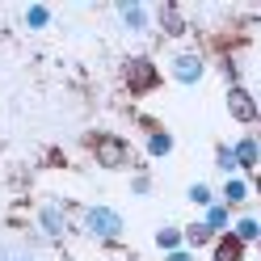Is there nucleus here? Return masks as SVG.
Returning a JSON list of instances; mask_svg holds the SVG:
<instances>
[{"label":"nucleus","mask_w":261,"mask_h":261,"mask_svg":"<svg viewBox=\"0 0 261 261\" xmlns=\"http://www.w3.org/2000/svg\"><path fill=\"white\" fill-rule=\"evenodd\" d=\"M130 194H139V198H143V194H152V177L148 173H135V177H130Z\"/></svg>","instance_id":"obj_21"},{"label":"nucleus","mask_w":261,"mask_h":261,"mask_svg":"<svg viewBox=\"0 0 261 261\" xmlns=\"http://www.w3.org/2000/svg\"><path fill=\"white\" fill-rule=\"evenodd\" d=\"M118 261H135V257H118Z\"/></svg>","instance_id":"obj_23"},{"label":"nucleus","mask_w":261,"mask_h":261,"mask_svg":"<svg viewBox=\"0 0 261 261\" xmlns=\"http://www.w3.org/2000/svg\"><path fill=\"white\" fill-rule=\"evenodd\" d=\"M89 156L97 160V169H106V173L135 169V148H130V139L114 135V130H93L89 135Z\"/></svg>","instance_id":"obj_1"},{"label":"nucleus","mask_w":261,"mask_h":261,"mask_svg":"<svg viewBox=\"0 0 261 261\" xmlns=\"http://www.w3.org/2000/svg\"><path fill=\"white\" fill-rule=\"evenodd\" d=\"M156 249L160 253H177V249H186V244H181V227H177V223H165V227H156Z\"/></svg>","instance_id":"obj_17"},{"label":"nucleus","mask_w":261,"mask_h":261,"mask_svg":"<svg viewBox=\"0 0 261 261\" xmlns=\"http://www.w3.org/2000/svg\"><path fill=\"white\" fill-rule=\"evenodd\" d=\"M34 223H38V232L46 236V240H68V232H72V211H68V202H59V198H46V202H38V211H34Z\"/></svg>","instance_id":"obj_4"},{"label":"nucleus","mask_w":261,"mask_h":261,"mask_svg":"<svg viewBox=\"0 0 261 261\" xmlns=\"http://www.w3.org/2000/svg\"><path fill=\"white\" fill-rule=\"evenodd\" d=\"M215 198H219L227 211L249 206V202H253V181H249V177H223V186L215 190Z\"/></svg>","instance_id":"obj_9"},{"label":"nucleus","mask_w":261,"mask_h":261,"mask_svg":"<svg viewBox=\"0 0 261 261\" xmlns=\"http://www.w3.org/2000/svg\"><path fill=\"white\" fill-rule=\"evenodd\" d=\"M165 261H198V253H190V249H177V253H165Z\"/></svg>","instance_id":"obj_22"},{"label":"nucleus","mask_w":261,"mask_h":261,"mask_svg":"<svg viewBox=\"0 0 261 261\" xmlns=\"http://www.w3.org/2000/svg\"><path fill=\"white\" fill-rule=\"evenodd\" d=\"M21 25L30 30V34H42V30H51V25H55V13L46 9V5H30V9L21 13Z\"/></svg>","instance_id":"obj_16"},{"label":"nucleus","mask_w":261,"mask_h":261,"mask_svg":"<svg viewBox=\"0 0 261 261\" xmlns=\"http://www.w3.org/2000/svg\"><path fill=\"white\" fill-rule=\"evenodd\" d=\"M122 85L130 97H148L160 89V63L152 55H130L122 59Z\"/></svg>","instance_id":"obj_3"},{"label":"nucleus","mask_w":261,"mask_h":261,"mask_svg":"<svg viewBox=\"0 0 261 261\" xmlns=\"http://www.w3.org/2000/svg\"><path fill=\"white\" fill-rule=\"evenodd\" d=\"M186 202H190V206H198V211H206L211 202H215V186H206V181H194V186L186 190Z\"/></svg>","instance_id":"obj_19"},{"label":"nucleus","mask_w":261,"mask_h":261,"mask_svg":"<svg viewBox=\"0 0 261 261\" xmlns=\"http://www.w3.org/2000/svg\"><path fill=\"white\" fill-rule=\"evenodd\" d=\"M223 101H227V114H232L240 126H253L257 122V97L249 93V85H232Z\"/></svg>","instance_id":"obj_8"},{"label":"nucleus","mask_w":261,"mask_h":261,"mask_svg":"<svg viewBox=\"0 0 261 261\" xmlns=\"http://www.w3.org/2000/svg\"><path fill=\"white\" fill-rule=\"evenodd\" d=\"M181 244H186L190 253H198V249H211V244H215V236L206 232V223H202V219H194V223L181 227Z\"/></svg>","instance_id":"obj_15"},{"label":"nucleus","mask_w":261,"mask_h":261,"mask_svg":"<svg viewBox=\"0 0 261 261\" xmlns=\"http://www.w3.org/2000/svg\"><path fill=\"white\" fill-rule=\"evenodd\" d=\"M0 261H38V253L25 240H0Z\"/></svg>","instance_id":"obj_18"},{"label":"nucleus","mask_w":261,"mask_h":261,"mask_svg":"<svg viewBox=\"0 0 261 261\" xmlns=\"http://www.w3.org/2000/svg\"><path fill=\"white\" fill-rule=\"evenodd\" d=\"M114 13H118V21H122L126 34H139V38L152 34V9L148 5H139V0H118Z\"/></svg>","instance_id":"obj_7"},{"label":"nucleus","mask_w":261,"mask_h":261,"mask_svg":"<svg viewBox=\"0 0 261 261\" xmlns=\"http://www.w3.org/2000/svg\"><path fill=\"white\" fill-rule=\"evenodd\" d=\"M160 25V34L165 38H186L190 34V21H186V9L173 5V0H165V5L152 9V30Z\"/></svg>","instance_id":"obj_6"},{"label":"nucleus","mask_w":261,"mask_h":261,"mask_svg":"<svg viewBox=\"0 0 261 261\" xmlns=\"http://www.w3.org/2000/svg\"><path fill=\"white\" fill-rule=\"evenodd\" d=\"M76 219H80V232H85L93 244H122V236H126V219L114 206H106V202L80 206Z\"/></svg>","instance_id":"obj_2"},{"label":"nucleus","mask_w":261,"mask_h":261,"mask_svg":"<svg viewBox=\"0 0 261 261\" xmlns=\"http://www.w3.org/2000/svg\"><path fill=\"white\" fill-rule=\"evenodd\" d=\"M169 76L177 80V85H202V76H206V55L202 51H194V46H186V51H177L169 59Z\"/></svg>","instance_id":"obj_5"},{"label":"nucleus","mask_w":261,"mask_h":261,"mask_svg":"<svg viewBox=\"0 0 261 261\" xmlns=\"http://www.w3.org/2000/svg\"><path fill=\"white\" fill-rule=\"evenodd\" d=\"M143 148H148L152 160H165V156H173V135H169L165 126L148 122V139H143Z\"/></svg>","instance_id":"obj_13"},{"label":"nucleus","mask_w":261,"mask_h":261,"mask_svg":"<svg viewBox=\"0 0 261 261\" xmlns=\"http://www.w3.org/2000/svg\"><path fill=\"white\" fill-rule=\"evenodd\" d=\"M232 215H236V211H227V206L215 198V202L202 211V223H206V232H211V236H223L227 227H232Z\"/></svg>","instance_id":"obj_14"},{"label":"nucleus","mask_w":261,"mask_h":261,"mask_svg":"<svg viewBox=\"0 0 261 261\" xmlns=\"http://www.w3.org/2000/svg\"><path fill=\"white\" fill-rule=\"evenodd\" d=\"M232 156H236V169H240V177H249V181H253V173H257V160H261L257 135H240V139L232 143Z\"/></svg>","instance_id":"obj_10"},{"label":"nucleus","mask_w":261,"mask_h":261,"mask_svg":"<svg viewBox=\"0 0 261 261\" xmlns=\"http://www.w3.org/2000/svg\"><path fill=\"white\" fill-rule=\"evenodd\" d=\"M211 261H249V249H244L232 232H223V236H215V244H211Z\"/></svg>","instance_id":"obj_12"},{"label":"nucleus","mask_w":261,"mask_h":261,"mask_svg":"<svg viewBox=\"0 0 261 261\" xmlns=\"http://www.w3.org/2000/svg\"><path fill=\"white\" fill-rule=\"evenodd\" d=\"M227 232H232L244 249H253V244L261 240V219L253 215V211H244V215H232V227H227Z\"/></svg>","instance_id":"obj_11"},{"label":"nucleus","mask_w":261,"mask_h":261,"mask_svg":"<svg viewBox=\"0 0 261 261\" xmlns=\"http://www.w3.org/2000/svg\"><path fill=\"white\" fill-rule=\"evenodd\" d=\"M215 169H219L223 177H240L236 156H232V143H219V148H215Z\"/></svg>","instance_id":"obj_20"}]
</instances>
